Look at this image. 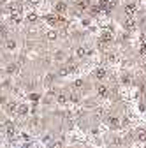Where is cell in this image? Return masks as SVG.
<instances>
[{
    "instance_id": "1",
    "label": "cell",
    "mask_w": 146,
    "mask_h": 148,
    "mask_svg": "<svg viewBox=\"0 0 146 148\" xmlns=\"http://www.w3.org/2000/svg\"><path fill=\"white\" fill-rule=\"evenodd\" d=\"M55 12H67V4L65 2H58L55 5Z\"/></svg>"
}]
</instances>
